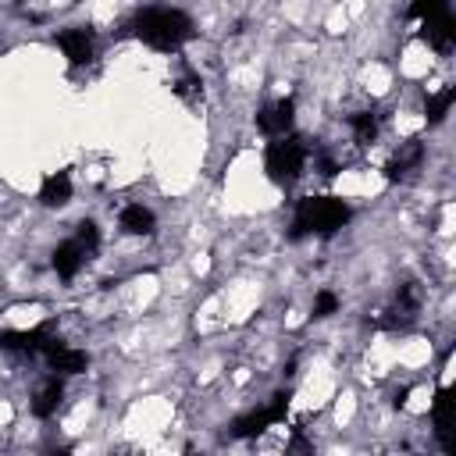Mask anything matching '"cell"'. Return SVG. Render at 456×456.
Masks as SVG:
<instances>
[{
  "instance_id": "1",
  "label": "cell",
  "mask_w": 456,
  "mask_h": 456,
  "mask_svg": "<svg viewBox=\"0 0 456 456\" xmlns=\"http://www.w3.org/2000/svg\"><path fill=\"white\" fill-rule=\"evenodd\" d=\"M132 28L153 50H178L182 43H189L196 36L192 18L185 11H178V7H142L135 14Z\"/></svg>"
},
{
  "instance_id": "2",
  "label": "cell",
  "mask_w": 456,
  "mask_h": 456,
  "mask_svg": "<svg viewBox=\"0 0 456 456\" xmlns=\"http://www.w3.org/2000/svg\"><path fill=\"white\" fill-rule=\"evenodd\" d=\"M349 221V203L335 196H306L296 203L292 217V239L303 235H335Z\"/></svg>"
},
{
  "instance_id": "3",
  "label": "cell",
  "mask_w": 456,
  "mask_h": 456,
  "mask_svg": "<svg viewBox=\"0 0 456 456\" xmlns=\"http://www.w3.org/2000/svg\"><path fill=\"white\" fill-rule=\"evenodd\" d=\"M306 160H310V146L299 139V135H278L271 146H267V153H264V171H267V178L271 182H278V185H292L303 171H306Z\"/></svg>"
},
{
  "instance_id": "4",
  "label": "cell",
  "mask_w": 456,
  "mask_h": 456,
  "mask_svg": "<svg viewBox=\"0 0 456 456\" xmlns=\"http://www.w3.org/2000/svg\"><path fill=\"white\" fill-rule=\"evenodd\" d=\"M292 125H296V103L289 96H281V100H274V103H267V107L256 110V128L264 135H271V139L289 135Z\"/></svg>"
},
{
  "instance_id": "5",
  "label": "cell",
  "mask_w": 456,
  "mask_h": 456,
  "mask_svg": "<svg viewBox=\"0 0 456 456\" xmlns=\"http://www.w3.org/2000/svg\"><path fill=\"white\" fill-rule=\"evenodd\" d=\"M43 356H46V367H50L53 374H61V378L82 374V370L89 367V353H86V349H75V346H64L61 338H50L46 349H43Z\"/></svg>"
},
{
  "instance_id": "6",
  "label": "cell",
  "mask_w": 456,
  "mask_h": 456,
  "mask_svg": "<svg viewBox=\"0 0 456 456\" xmlns=\"http://www.w3.org/2000/svg\"><path fill=\"white\" fill-rule=\"evenodd\" d=\"M57 46L64 50V57H68L71 64H89V61L96 57V39H93V32H89L86 25H68V28H61V32H57Z\"/></svg>"
},
{
  "instance_id": "7",
  "label": "cell",
  "mask_w": 456,
  "mask_h": 456,
  "mask_svg": "<svg viewBox=\"0 0 456 456\" xmlns=\"http://www.w3.org/2000/svg\"><path fill=\"white\" fill-rule=\"evenodd\" d=\"M420 21H424V39H428V46L438 50V53H449L452 43H456V21H452V11L445 7V11H435V14L420 18Z\"/></svg>"
},
{
  "instance_id": "8",
  "label": "cell",
  "mask_w": 456,
  "mask_h": 456,
  "mask_svg": "<svg viewBox=\"0 0 456 456\" xmlns=\"http://www.w3.org/2000/svg\"><path fill=\"white\" fill-rule=\"evenodd\" d=\"M420 164H424V142L410 139V142H399V150L388 157L385 175H388L392 182H406L413 171H420Z\"/></svg>"
},
{
  "instance_id": "9",
  "label": "cell",
  "mask_w": 456,
  "mask_h": 456,
  "mask_svg": "<svg viewBox=\"0 0 456 456\" xmlns=\"http://www.w3.org/2000/svg\"><path fill=\"white\" fill-rule=\"evenodd\" d=\"M86 260H89V253H86V246L71 235V239H64V242H57V249H53V271H57V278H64V281H71L82 267H86Z\"/></svg>"
},
{
  "instance_id": "10",
  "label": "cell",
  "mask_w": 456,
  "mask_h": 456,
  "mask_svg": "<svg viewBox=\"0 0 456 456\" xmlns=\"http://www.w3.org/2000/svg\"><path fill=\"white\" fill-rule=\"evenodd\" d=\"M61 399H64V381H61V374H50V378H43V381L36 385L28 410H32V417L46 420V417H53V413H57Z\"/></svg>"
},
{
  "instance_id": "11",
  "label": "cell",
  "mask_w": 456,
  "mask_h": 456,
  "mask_svg": "<svg viewBox=\"0 0 456 456\" xmlns=\"http://www.w3.org/2000/svg\"><path fill=\"white\" fill-rule=\"evenodd\" d=\"M118 228H121L125 235H153L157 217H153V210L142 207V203H125L121 214H118Z\"/></svg>"
},
{
  "instance_id": "12",
  "label": "cell",
  "mask_w": 456,
  "mask_h": 456,
  "mask_svg": "<svg viewBox=\"0 0 456 456\" xmlns=\"http://www.w3.org/2000/svg\"><path fill=\"white\" fill-rule=\"evenodd\" d=\"M68 200H71V175L68 171H50L39 185V203L53 210V207H64Z\"/></svg>"
},
{
  "instance_id": "13",
  "label": "cell",
  "mask_w": 456,
  "mask_h": 456,
  "mask_svg": "<svg viewBox=\"0 0 456 456\" xmlns=\"http://www.w3.org/2000/svg\"><path fill=\"white\" fill-rule=\"evenodd\" d=\"M349 128H353V139L360 146H370L378 139V132H381V121H378L374 110H356V114H349Z\"/></svg>"
},
{
  "instance_id": "14",
  "label": "cell",
  "mask_w": 456,
  "mask_h": 456,
  "mask_svg": "<svg viewBox=\"0 0 456 456\" xmlns=\"http://www.w3.org/2000/svg\"><path fill=\"white\" fill-rule=\"evenodd\" d=\"M452 100H456V89H452V86H445L442 93H435V96L428 100V125H438V121L449 114Z\"/></svg>"
},
{
  "instance_id": "15",
  "label": "cell",
  "mask_w": 456,
  "mask_h": 456,
  "mask_svg": "<svg viewBox=\"0 0 456 456\" xmlns=\"http://www.w3.org/2000/svg\"><path fill=\"white\" fill-rule=\"evenodd\" d=\"M75 239L86 246V253L93 256L96 249H100V228H96V221H78V228H75Z\"/></svg>"
},
{
  "instance_id": "16",
  "label": "cell",
  "mask_w": 456,
  "mask_h": 456,
  "mask_svg": "<svg viewBox=\"0 0 456 456\" xmlns=\"http://www.w3.org/2000/svg\"><path fill=\"white\" fill-rule=\"evenodd\" d=\"M338 310V296L331 292V289H321L317 296H314V317H331Z\"/></svg>"
},
{
  "instance_id": "17",
  "label": "cell",
  "mask_w": 456,
  "mask_h": 456,
  "mask_svg": "<svg viewBox=\"0 0 456 456\" xmlns=\"http://www.w3.org/2000/svg\"><path fill=\"white\" fill-rule=\"evenodd\" d=\"M445 7H449V0H413V4H410V14H413V18H428V14L445 11Z\"/></svg>"
}]
</instances>
